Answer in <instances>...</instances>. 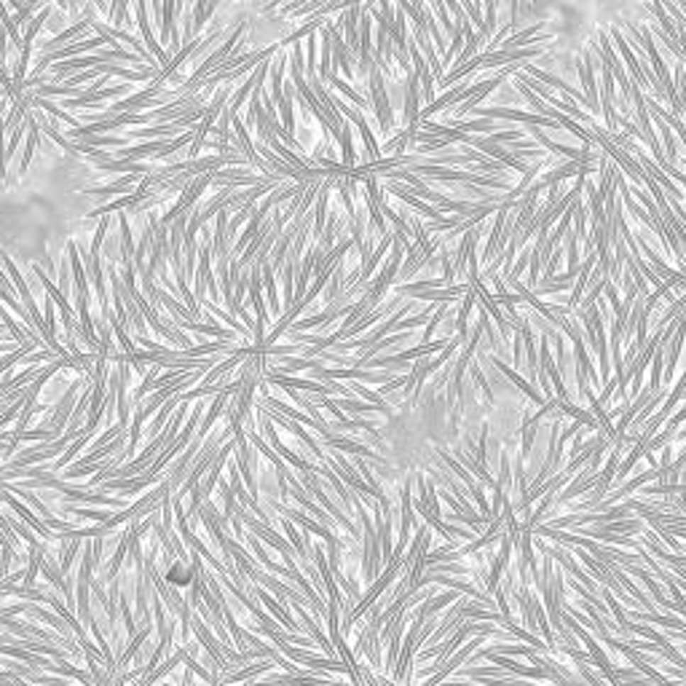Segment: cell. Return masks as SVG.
<instances>
[{
  "label": "cell",
  "instance_id": "1",
  "mask_svg": "<svg viewBox=\"0 0 686 686\" xmlns=\"http://www.w3.org/2000/svg\"><path fill=\"white\" fill-rule=\"evenodd\" d=\"M167 579L172 582V585H180V587H182V585H188V582L193 579V571H191V568H185L182 563H175V566L169 568Z\"/></svg>",
  "mask_w": 686,
  "mask_h": 686
}]
</instances>
